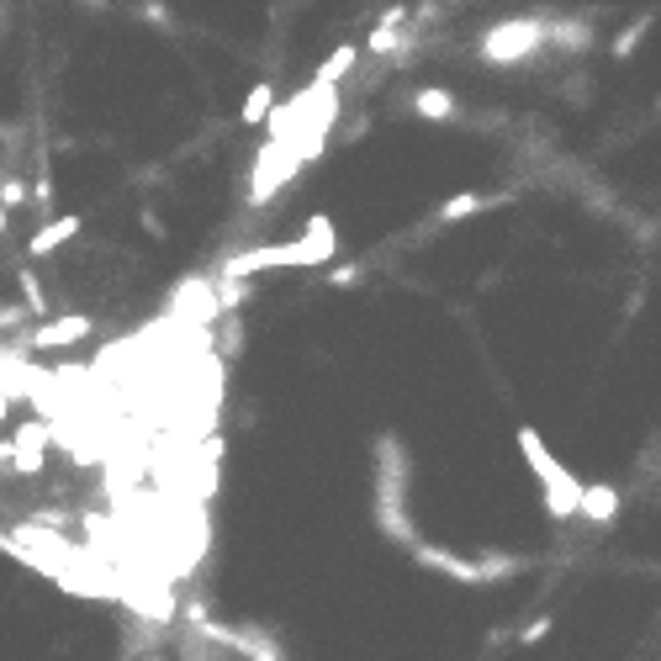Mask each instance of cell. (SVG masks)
I'll use <instances>...</instances> for the list:
<instances>
[{
    "label": "cell",
    "instance_id": "cell-2",
    "mask_svg": "<svg viewBox=\"0 0 661 661\" xmlns=\"http://www.w3.org/2000/svg\"><path fill=\"white\" fill-rule=\"evenodd\" d=\"M519 450H524V461H529V471L540 476V487H545V508H550V519H577L582 513V487L587 482H577L572 471H566L556 455H550V445L535 434V429H519Z\"/></svg>",
    "mask_w": 661,
    "mask_h": 661
},
{
    "label": "cell",
    "instance_id": "cell-3",
    "mask_svg": "<svg viewBox=\"0 0 661 661\" xmlns=\"http://www.w3.org/2000/svg\"><path fill=\"white\" fill-rule=\"evenodd\" d=\"M545 43V22H535V16H524V22H498V27H487L482 32V59H492V64H519V59H529Z\"/></svg>",
    "mask_w": 661,
    "mask_h": 661
},
{
    "label": "cell",
    "instance_id": "cell-8",
    "mask_svg": "<svg viewBox=\"0 0 661 661\" xmlns=\"http://www.w3.org/2000/svg\"><path fill=\"white\" fill-rule=\"evenodd\" d=\"M80 228H85V217H80V212L48 217V223H43L38 233H32V238H27V254H32V260H48V254H53V249H64V244H69V238H75Z\"/></svg>",
    "mask_w": 661,
    "mask_h": 661
},
{
    "label": "cell",
    "instance_id": "cell-25",
    "mask_svg": "<svg viewBox=\"0 0 661 661\" xmlns=\"http://www.w3.org/2000/svg\"><path fill=\"white\" fill-rule=\"evenodd\" d=\"M149 661H159V656H149Z\"/></svg>",
    "mask_w": 661,
    "mask_h": 661
},
{
    "label": "cell",
    "instance_id": "cell-16",
    "mask_svg": "<svg viewBox=\"0 0 661 661\" xmlns=\"http://www.w3.org/2000/svg\"><path fill=\"white\" fill-rule=\"evenodd\" d=\"M646 27H651V22H646V16H640V22H630V32H624V38L614 43V59H630V48H635L640 38H646Z\"/></svg>",
    "mask_w": 661,
    "mask_h": 661
},
{
    "label": "cell",
    "instance_id": "cell-11",
    "mask_svg": "<svg viewBox=\"0 0 661 661\" xmlns=\"http://www.w3.org/2000/svg\"><path fill=\"white\" fill-rule=\"evenodd\" d=\"M355 64H360V48H355V43H339V48L318 64V75H312V80H318V85H339Z\"/></svg>",
    "mask_w": 661,
    "mask_h": 661
},
{
    "label": "cell",
    "instance_id": "cell-21",
    "mask_svg": "<svg viewBox=\"0 0 661 661\" xmlns=\"http://www.w3.org/2000/svg\"><path fill=\"white\" fill-rule=\"evenodd\" d=\"M545 635H550V619H535V624H529V630H524L519 640H524V646H535V640H545Z\"/></svg>",
    "mask_w": 661,
    "mask_h": 661
},
{
    "label": "cell",
    "instance_id": "cell-5",
    "mask_svg": "<svg viewBox=\"0 0 661 661\" xmlns=\"http://www.w3.org/2000/svg\"><path fill=\"white\" fill-rule=\"evenodd\" d=\"M90 323L85 312H64V318H48V323H38L32 328V350H69V344H80V339H90Z\"/></svg>",
    "mask_w": 661,
    "mask_h": 661
},
{
    "label": "cell",
    "instance_id": "cell-22",
    "mask_svg": "<svg viewBox=\"0 0 661 661\" xmlns=\"http://www.w3.org/2000/svg\"><path fill=\"white\" fill-rule=\"evenodd\" d=\"M16 461V439H0V466H11Z\"/></svg>",
    "mask_w": 661,
    "mask_h": 661
},
{
    "label": "cell",
    "instance_id": "cell-24",
    "mask_svg": "<svg viewBox=\"0 0 661 661\" xmlns=\"http://www.w3.org/2000/svg\"><path fill=\"white\" fill-rule=\"evenodd\" d=\"M11 228V217H6V201H0V233H6Z\"/></svg>",
    "mask_w": 661,
    "mask_h": 661
},
{
    "label": "cell",
    "instance_id": "cell-7",
    "mask_svg": "<svg viewBox=\"0 0 661 661\" xmlns=\"http://www.w3.org/2000/svg\"><path fill=\"white\" fill-rule=\"evenodd\" d=\"M48 424H43V418H32V424H22V429H16L11 439H16V461H11V471L16 476H38L43 471V445H48Z\"/></svg>",
    "mask_w": 661,
    "mask_h": 661
},
{
    "label": "cell",
    "instance_id": "cell-20",
    "mask_svg": "<svg viewBox=\"0 0 661 661\" xmlns=\"http://www.w3.org/2000/svg\"><path fill=\"white\" fill-rule=\"evenodd\" d=\"M328 286H339V291H344V286H360V270H355V265H344V270H328Z\"/></svg>",
    "mask_w": 661,
    "mask_h": 661
},
{
    "label": "cell",
    "instance_id": "cell-1",
    "mask_svg": "<svg viewBox=\"0 0 661 661\" xmlns=\"http://www.w3.org/2000/svg\"><path fill=\"white\" fill-rule=\"evenodd\" d=\"M339 254V238H334V217H312L302 228V238L291 244H254L244 254L223 260V281H249L260 270H297V265H328Z\"/></svg>",
    "mask_w": 661,
    "mask_h": 661
},
{
    "label": "cell",
    "instance_id": "cell-13",
    "mask_svg": "<svg viewBox=\"0 0 661 661\" xmlns=\"http://www.w3.org/2000/svg\"><path fill=\"white\" fill-rule=\"evenodd\" d=\"M482 207H487V196H476V191H455L445 207H439V223H461V217L482 212Z\"/></svg>",
    "mask_w": 661,
    "mask_h": 661
},
{
    "label": "cell",
    "instance_id": "cell-17",
    "mask_svg": "<svg viewBox=\"0 0 661 661\" xmlns=\"http://www.w3.org/2000/svg\"><path fill=\"white\" fill-rule=\"evenodd\" d=\"M244 297H249V281H223L217 286V307H238Z\"/></svg>",
    "mask_w": 661,
    "mask_h": 661
},
{
    "label": "cell",
    "instance_id": "cell-19",
    "mask_svg": "<svg viewBox=\"0 0 661 661\" xmlns=\"http://www.w3.org/2000/svg\"><path fill=\"white\" fill-rule=\"evenodd\" d=\"M48 201H53V180H48V175H38V186H32V207L48 212Z\"/></svg>",
    "mask_w": 661,
    "mask_h": 661
},
{
    "label": "cell",
    "instance_id": "cell-6",
    "mask_svg": "<svg viewBox=\"0 0 661 661\" xmlns=\"http://www.w3.org/2000/svg\"><path fill=\"white\" fill-rule=\"evenodd\" d=\"M175 312H180V323H212V318H223L212 281H180V291H175Z\"/></svg>",
    "mask_w": 661,
    "mask_h": 661
},
{
    "label": "cell",
    "instance_id": "cell-9",
    "mask_svg": "<svg viewBox=\"0 0 661 661\" xmlns=\"http://www.w3.org/2000/svg\"><path fill=\"white\" fill-rule=\"evenodd\" d=\"M614 513H619V487H609V482L582 487V519L587 524H614Z\"/></svg>",
    "mask_w": 661,
    "mask_h": 661
},
{
    "label": "cell",
    "instance_id": "cell-15",
    "mask_svg": "<svg viewBox=\"0 0 661 661\" xmlns=\"http://www.w3.org/2000/svg\"><path fill=\"white\" fill-rule=\"evenodd\" d=\"M0 201H6V207L16 212V207H27V201H32V186H27V180H6V186H0Z\"/></svg>",
    "mask_w": 661,
    "mask_h": 661
},
{
    "label": "cell",
    "instance_id": "cell-23",
    "mask_svg": "<svg viewBox=\"0 0 661 661\" xmlns=\"http://www.w3.org/2000/svg\"><path fill=\"white\" fill-rule=\"evenodd\" d=\"M6 408H11V392L0 387V424H6Z\"/></svg>",
    "mask_w": 661,
    "mask_h": 661
},
{
    "label": "cell",
    "instance_id": "cell-10",
    "mask_svg": "<svg viewBox=\"0 0 661 661\" xmlns=\"http://www.w3.org/2000/svg\"><path fill=\"white\" fill-rule=\"evenodd\" d=\"M413 112L424 122H450L455 117V96L439 90V85H424V90H413Z\"/></svg>",
    "mask_w": 661,
    "mask_h": 661
},
{
    "label": "cell",
    "instance_id": "cell-18",
    "mask_svg": "<svg viewBox=\"0 0 661 661\" xmlns=\"http://www.w3.org/2000/svg\"><path fill=\"white\" fill-rule=\"evenodd\" d=\"M0 556H11V561H22V566H32V556L22 550V540L16 535H6V529H0Z\"/></svg>",
    "mask_w": 661,
    "mask_h": 661
},
{
    "label": "cell",
    "instance_id": "cell-4",
    "mask_svg": "<svg viewBox=\"0 0 661 661\" xmlns=\"http://www.w3.org/2000/svg\"><path fill=\"white\" fill-rule=\"evenodd\" d=\"M302 170V154H297V143H281V138H265V149L260 159H254V180H249V201L254 207H265V201L286 186L291 175Z\"/></svg>",
    "mask_w": 661,
    "mask_h": 661
},
{
    "label": "cell",
    "instance_id": "cell-14",
    "mask_svg": "<svg viewBox=\"0 0 661 661\" xmlns=\"http://www.w3.org/2000/svg\"><path fill=\"white\" fill-rule=\"evenodd\" d=\"M16 286H22V297H27V312H48V297H43V281L32 270L16 275Z\"/></svg>",
    "mask_w": 661,
    "mask_h": 661
},
{
    "label": "cell",
    "instance_id": "cell-12",
    "mask_svg": "<svg viewBox=\"0 0 661 661\" xmlns=\"http://www.w3.org/2000/svg\"><path fill=\"white\" fill-rule=\"evenodd\" d=\"M270 112H275V90L270 85H254L249 96H244V112H238V117H244L249 127H260V122H270Z\"/></svg>",
    "mask_w": 661,
    "mask_h": 661
}]
</instances>
